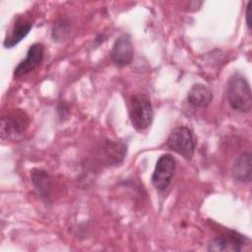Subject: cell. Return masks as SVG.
<instances>
[{
    "label": "cell",
    "instance_id": "obj_1",
    "mask_svg": "<svg viewBox=\"0 0 252 252\" xmlns=\"http://www.w3.org/2000/svg\"><path fill=\"white\" fill-rule=\"evenodd\" d=\"M226 97L232 109L239 112H249L251 110L252 93L250 85L240 73H234L228 79Z\"/></svg>",
    "mask_w": 252,
    "mask_h": 252
},
{
    "label": "cell",
    "instance_id": "obj_2",
    "mask_svg": "<svg viewBox=\"0 0 252 252\" xmlns=\"http://www.w3.org/2000/svg\"><path fill=\"white\" fill-rule=\"evenodd\" d=\"M130 121L137 131L148 129L154 118V109L148 95L137 94L132 96L129 110Z\"/></svg>",
    "mask_w": 252,
    "mask_h": 252
},
{
    "label": "cell",
    "instance_id": "obj_3",
    "mask_svg": "<svg viewBox=\"0 0 252 252\" xmlns=\"http://www.w3.org/2000/svg\"><path fill=\"white\" fill-rule=\"evenodd\" d=\"M166 146L169 150L182 156L186 159H191L195 153L196 143L193 133L188 127L178 126L170 132Z\"/></svg>",
    "mask_w": 252,
    "mask_h": 252
},
{
    "label": "cell",
    "instance_id": "obj_4",
    "mask_svg": "<svg viewBox=\"0 0 252 252\" xmlns=\"http://www.w3.org/2000/svg\"><path fill=\"white\" fill-rule=\"evenodd\" d=\"M175 159L170 154H164L158 158L151 178L152 184L157 190L167 189L175 172Z\"/></svg>",
    "mask_w": 252,
    "mask_h": 252
},
{
    "label": "cell",
    "instance_id": "obj_5",
    "mask_svg": "<svg viewBox=\"0 0 252 252\" xmlns=\"http://www.w3.org/2000/svg\"><path fill=\"white\" fill-rule=\"evenodd\" d=\"M134 55V47L129 34H121L113 43L110 57L118 67H124L131 63Z\"/></svg>",
    "mask_w": 252,
    "mask_h": 252
},
{
    "label": "cell",
    "instance_id": "obj_6",
    "mask_svg": "<svg viewBox=\"0 0 252 252\" xmlns=\"http://www.w3.org/2000/svg\"><path fill=\"white\" fill-rule=\"evenodd\" d=\"M29 125V117L27 114L20 110L16 109L7 114L2 118L1 122V134L2 138L5 136H17L22 134Z\"/></svg>",
    "mask_w": 252,
    "mask_h": 252
},
{
    "label": "cell",
    "instance_id": "obj_7",
    "mask_svg": "<svg viewBox=\"0 0 252 252\" xmlns=\"http://www.w3.org/2000/svg\"><path fill=\"white\" fill-rule=\"evenodd\" d=\"M44 48L41 43H33L30 46L26 58L23 59L14 70V77L19 78L33 71L43 59Z\"/></svg>",
    "mask_w": 252,
    "mask_h": 252
},
{
    "label": "cell",
    "instance_id": "obj_8",
    "mask_svg": "<svg viewBox=\"0 0 252 252\" xmlns=\"http://www.w3.org/2000/svg\"><path fill=\"white\" fill-rule=\"evenodd\" d=\"M243 237L237 232L230 230V234L214 237L208 244V251L216 252H238L242 249Z\"/></svg>",
    "mask_w": 252,
    "mask_h": 252
},
{
    "label": "cell",
    "instance_id": "obj_9",
    "mask_svg": "<svg viewBox=\"0 0 252 252\" xmlns=\"http://www.w3.org/2000/svg\"><path fill=\"white\" fill-rule=\"evenodd\" d=\"M232 176L239 182H250L252 177L251 154L243 153L234 161L231 169Z\"/></svg>",
    "mask_w": 252,
    "mask_h": 252
},
{
    "label": "cell",
    "instance_id": "obj_10",
    "mask_svg": "<svg viewBox=\"0 0 252 252\" xmlns=\"http://www.w3.org/2000/svg\"><path fill=\"white\" fill-rule=\"evenodd\" d=\"M213 99L211 90L203 84H195L188 93L187 100L190 105L196 108L207 107Z\"/></svg>",
    "mask_w": 252,
    "mask_h": 252
},
{
    "label": "cell",
    "instance_id": "obj_11",
    "mask_svg": "<svg viewBox=\"0 0 252 252\" xmlns=\"http://www.w3.org/2000/svg\"><path fill=\"white\" fill-rule=\"evenodd\" d=\"M32 27V24L31 21L18 20L14 24L9 35L6 36L4 43H3L4 46L6 48H12L15 45H17L23 38H25L27 36V34L30 32Z\"/></svg>",
    "mask_w": 252,
    "mask_h": 252
},
{
    "label": "cell",
    "instance_id": "obj_12",
    "mask_svg": "<svg viewBox=\"0 0 252 252\" xmlns=\"http://www.w3.org/2000/svg\"><path fill=\"white\" fill-rule=\"evenodd\" d=\"M31 176H32V184L35 187L36 191L38 192V195L40 196V198L48 202L50 199V192L52 188L51 178L49 174L44 170L34 169L32 170Z\"/></svg>",
    "mask_w": 252,
    "mask_h": 252
},
{
    "label": "cell",
    "instance_id": "obj_13",
    "mask_svg": "<svg viewBox=\"0 0 252 252\" xmlns=\"http://www.w3.org/2000/svg\"><path fill=\"white\" fill-rule=\"evenodd\" d=\"M69 32V23L64 19L58 20L52 30V37L54 40H62L65 35Z\"/></svg>",
    "mask_w": 252,
    "mask_h": 252
},
{
    "label": "cell",
    "instance_id": "obj_14",
    "mask_svg": "<svg viewBox=\"0 0 252 252\" xmlns=\"http://www.w3.org/2000/svg\"><path fill=\"white\" fill-rule=\"evenodd\" d=\"M245 22L247 29L250 31L251 30V22H252V1H249L246 6V11H245Z\"/></svg>",
    "mask_w": 252,
    "mask_h": 252
}]
</instances>
